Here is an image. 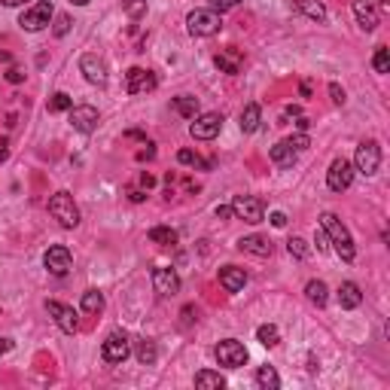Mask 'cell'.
Listing matches in <instances>:
<instances>
[{
  "label": "cell",
  "instance_id": "cell-21",
  "mask_svg": "<svg viewBox=\"0 0 390 390\" xmlns=\"http://www.w3.org/2000/svg\"><path fill=\"white\" fill-rule=\"evenodd\" d=\"M336 299H338V305H342L345 311H354V308H360V302H363V290H360V283L345 281L342 287H338Z\"/></svg>",
  "mask_w": 390,
  "mask_h": 390
},
{
  "label": "cell",
  "instance_id": "cell-24",
  "mask_svg": "<svg viewBox=\"0 0 390 390\" xmlns=\"http://www.w3.org/2000/svg\"><path fill=\"white\" fill-rule=\"evenodd\" d=\"M296 12L308 16L311 22H326V6L321 0H296Z\"/></svg>",
  "mask_w": 390,
  "mask_h": 390
},
{
  "label": "cell",
  "instance_id": "cell-10",
  "mask_svg": "<svg viewBox=\"0 0 390 390\" xmlns=\"http://www.w3.org/2000/svg\"><path fill=\"white\" fill-rule=\"evenodd\" d=\"M219 131H223V113H202V116H195V122L189 125V134H193L195 140H214Z\"/></svg>",
  "mask_w": 390,
  "mask_h": 390
},
{
  "label": "cell",
  "instance_id": "cell-43",
  "mask_svg": "<svg viewBox=\"0 0 390 390\" xmlns=\"http://www.w3.org/2000/svg\"><path fill=\"white\" fill-rule=\"evenodd\" d=\"M232 217H235L232 204H219V208H217V219H232Z\"/></svg>",
  "mask_w": 390,
  "mask_h": 390
},
{
  "label": "cell",
  "instance_id": "cell-48",
  "mask_svg": "<svg viewBox=\"0 0 390 390\" xmlns=\"http://www.w3.org/2000/svg\"><path fill=\"white\" fill-rule=\"evenodd\" d=\"M129 198H131V202H144V193H140V189H131V193H129Z\"/></svg>",
  "mask_w": 390,
  "mask_h": 390
},
{
  "label": "cell",
  "instance_id": "cell-41",
  "mask_svg": "<svg viewBox=\"0 0 390 390\" xmlns=\"http://www.w3.org/2000/svg\"><path fill=\"white\" fill-rule=\"evenodd\" d=\"M235 6H238V0H217V3H214V12H219V16H223L226 10H235Z\"/></svg>",
  "mask_w": 390,
  "mask_h": 390
},
{
  "label": "cell",
  "instance_id": "cell-33",
  "mask_svg": "<svg viewBox=\"0 0 390 390\" xmlns=\"http://www.w3.org/2000/svg\"><path fill=\"white\" fill-rule=\"evenodd\" d=\"M74 107V98L67 95V91H55L52 98H49V113H67Z\"/></svg>",
  "mask_w": 390,
  "mask_h": 390
},
{
  "label": "cell",
  "instance_id": "cell-12",
  "mask_svg": "<svg viewBox=\"0 0 390 390\" xmlns=\"http://www.w3.org/2000/svg\"><path fill=\"white\" fill-rule=\"evenodd\" d=\"M351 183H354V165L347 159H336L329 165V171H326V186L332 193H345Z\"/></svg>",
  "mask_w": 390,
  "mask_h": 390
},
{
  "label": "cell",
  "instance_id": "cell-3",
  "mask_svg": "<svg viewBox=\"0 0 390 390\" xmlns=\"http://www.w3.org/2000/svg\"><path fill=\"white\" fill-rule=\"evenodd\" d=\"M186 28L193 37H214V34H219V28H223V16L214 10H193L186 16Z\"/></svg>",
  "mask_w": 390,
  "mask_h": 390
},
{
  "label": "cell",
  "instance_id": "cell-25",
  "mask_svg": "<svg viewBox=\"0 0 390 390\" xmlns=\"http://www.w3.org/2000/svg\"><path fill=\"white\" fill-rule=\"evenodd\" d=\"M195 387L198 390H223L226 387V378L219 372H210V369H202L195 375Z\"/></svg>",
  "mask_w": 390,
  "mask_h": 390
},
{
  "label": "cell",
  "instance_id": "cell-23",
  "mask_svg": "<svg viewBox=\"0 0 390 390\" xmlns=\"http://www.w3.org/2000/svg\"><path fill=\"white\" fill-rule=\"evenodd\" d=\"M259 122H262V107L259 104H247V107L241 110V131L253 134L259 129Z\"/></svg>",
  "mask_w": 390,
  "mask_h": 390
},
{
  "label": "cell",
  "instance_id": "cell-8",
  "mask_svg": "<svg viewBox=\"0 0 390 390\" xmlns=\"http://www.w3.org/2000/svg\"><path fill=\"white\" fill-rule=\"evenodd\" d=\"M101 357L107 360V363H113V366L125 363V360L131 357L129 336H125V332H110V336L104 338V345H101Z\"/></svg>",
  "mask_w": 390,
  "mask_h": 390
},
{
  "label": "cell",
  "instance_id": "cell-34",
  "mask_svg": "<svg viewBox=\"0 0 390 390\" xmlns=\"http://www.w3.org/2000/svg\"><path fill=\"white\" fill-rule=\"evenodd\" d=\"M372 67H375V74H390V49H387V46H378V49H375Z\"/></svg>",
  "mask_w": 390,
  "mask_h": 390
},
{
  "label": "cell",
  "instance_id": "cell-39",
  "mask_svg": "<svg viewBox=\"0 0 390 390\" xmlns=\"http://www.w3.org/2000/svg\"><path fill=\"white\" fill-rule=\"evenodd\" d=\"M329 95H332V104H338V107H342V104L347 101V95H345V89L338 86V83H329Z\"/></svg>",
  "mask_w": 390,
  "mask_h": 390
},
{
  "label": "cell",
  "instance_id": "cell-14",
  "mask_svg": "<svg viewBox=\"0 0 390 390\" xmlns=\"http://www.w3.org/2000/svg\"><path fill=\"white\" fill-rule=\"evenodd\" d=\"M155 86H159V80H155L153 70L131 67L129 74H125V91H129V95H147V91H153Z\"/></svg>",
  "mask_w": 390,
  "mask_h": 390
},
{
  "label": "cell",
  "instance_id": "cell-49",
  "mask_svg": "<svg viewBox=\"0 0 390 390\" xmlns=\"http://www.w3.org/2000/svg\"><path fill=\"white\" fill-rule=\"evenodd\" d=\"M28 0H0V6H25Z\"/></svg>",
  "mask_w": 390,
  "mask_h": 390
},
{
  "label": "cell",
  "instance_id": "cell-6",
  "mask_svg": "<svg viewBox=\"0 0 390 390\" xmlns=\"http://www.w3.org/2000/svg\"><path fill=\"white\" fill-rule=\"evenodd\" d=\"M214 357L219 366L226 369H241L247 363V347L238 342V338H223L217 347H214Z\"/></svg>",
  "mask_w": 390,
  "mask_h": 390
},
{
  "label": "cell",
  "instance_id": "cell-45",
  "mask_svg": "<svg viewBox=\"0 0 390 390\" xmlns=\"http://www.w3.org/2000/svg\"><path fill=\"white\" fill-rule=\"evenodd\" d=\"M140 183L150 189V186H155V177H153V174H140Z\"/></svg>",
  "mask_w": 390,
  "mask_h": 390
},
{
  "label": "cell",
  "instance_id": "cell-30",
  "mask_svg": "<svg viewBox=\"0 0 390 390\" xmlns=\"http://www.w3.org/2000/svg\"><path fill=\"white\" fill-rule=\"evenodd\" d=\"M257 384H259L262 390H278V387H281V378H278V372H274L272 366H259Z\"/></svg>",
  "mask_w": 390,
  "mask_h": 390
},
{
  "label": "cell",
  "instance_id": "cell-31",
  "mask_svg": "<svg viewBox=\"0 0 390 390\" xmlns=\"http://www.w3.org/2000/svg\"><path fill=\"white\" fill-rule=\"evenodd\" d=\"M257 338H259V345L274 347V345L281 342V332H278V326H274V323H262L259 329H257Z\"/></svg>",
  "mask_w": 390,
  "mask_h": 390
},
{
  "label": "cell",
  "instance_id": "cell-50",
  "mask_svg": "<svg viewBox=\"0 0 390 390\" xmlns=\"http://www.w3.org/2000/svg\"><path fill=\"white\" fill-rule=\"evenodd\" d=\"M74 6H86V3H91V0H70Z\"/></svg>",
  "mask_w": 390,
  "mask_h": 390
},
{
  "label": "cell",
  "instance_id": "cell-35",
  "mask_svg": "<svg viewBox=\"0 0 390 390\" xmlns=\"http://www.w3.org/2000/svg\"><path fill=\"white\" fill-rule=\"evenodd\" d=\"M287 250H290V257H296V259H308V257H311L308 241H305V238H296V235L287 241Z\"/></svg>",
  "mask_w": 390,
  "mask_h": 390
},
{
  "label": "cell",
  "instance_id": "cell-40",
  "mask_svg": "<svg viewBox=\"0 0 390 390\" xmlns=\"http://www.w3.org/2000/svg\"><path fill=\"white\" fill-rule=\"evenodd\" d=\"M25 80V74H22V70H19V67H10V70H6V83H12V86H19V83H22Z\"/></svg>",
  "mask_w": 390,
  "mask_h": 390
},
{
  "label": "cell",
  "instance_id": "cell-11",
  "mask_svg": "<svg viewBox=\"0 0 390 390\" xmlns=\"http://www.w3.org/2000/svg\"><path fill=\"white\" fill-rule=\"evenodd\" d=\"M354 19L366 34H372L381 22V3L378 0H354Z\"/></svg>",
  "mask_w": 390,
  "mask_h": 390
},
{
  "label": "cell",
  "instance_id": "cell-13",
  "mask_svg": "<svg viewBox=\"0 0 390 390\" xmlns=\"http://www.w3.org/2000/svg\"><path fill=\"white\" fill-rule=\"evenodd\" d=\"M80 74L86 76L91 86H107L110 74H107V61L101 58V55H83L80 58Z\"/></svg>",
  "mask_w": 390,
  "mask_h": 390
},
{
  "label": "cell",
  "instance_id": "cell-28",
  "mask_svg": "<svg viewBox=\"0 0 390 390\" xmlns=\"http://www.w3.org/2000/svg\"><path fill=\"white\" fill-rule=\"evenodd\" d=\"M150 241L159 247H174L177 244V232L171 229V226H155V229H150Z\"/></svg>",
  "mask_w": 390,
  "mask_h": 390
},
{
  "label": "cell",
  "instance_id": "cell-7",
  "mask_svg": "<svg viewBox=\"0 0 390 390\" xmlns=\"http://www.w3.org/2000/svg\"><path fill=\"white\" fill-rule=\"evenodd\" d=\"M232 210H235L238 219H244V223H250V226H257L266 219V202L257 195H235Z\"/></svg>",
  "mask_w": 390,
  "mask_h": 390
},
{
  "label": "cell",
  "instance_id": "cell-5",
  "mask_svg": "<svg viewBox=\"0 0 390 390\" xmlns=\"http://www.w3.org/2000/svg\"><path fill=\"white\" fill-rule=\"evenodd\" d=\"M381 168V147L378 140H363L357 147V155H354V171H360L363 177H375Z\"/></svg>",
  "mask_w": 390,
  "mask_h": 390
},
{
  "label": "cell",
  "instance_id": "cell-22",
  "mask_svg": "<svg viewBox=\"0 0 390 390\" xmlns=\"http://www.w3.org/2000/svg\"><path fill=\"white\" fill-rule=\"evenodd\" d=\"M268 159H272L278 168H293V165H296V159H299V153L293 150V144H290V140H281V144H274V147H272Z\"/></svg>",
  "mask_w": 390,
  "mask_h": 390
},
{
  "label": "cell",
  "instance_id": "cell-37",
  "mask_svg": "<svg viewBox=\"0 0 390 390\" xmlns=\"http://www.w3.org/2000/svg\"><path fill=\"white\" fill-rule=\"evenodd\" d=\"M67 31H70V16H55V28H52L55 37H65Z\"/></svg>",
  "mask_w": 390,
  "mask_h": 390
},
{
  "label": "cell",
  "instance_id": "cell-20",
  "mask_svg": "<svg viewBox=\"0 0 390 390\" xmlns=\"http://www.w3.org/2000/svg\"><path fill=\"white\" fill-rule=\"evenodd\" d=\"M219 283H223L226 293H241L247 283V272L238 266H223L219 268Z\"/></svg>",
  "mask_w": 390,
  "mask_h": 390
},
{
  "label": "cell",
  "instance_id": "cell-46",
  "mask_svg": "<svg viewBox=\"0 0 390 390\" xmlns=\"http://www.w3.org/2000/svg\"><path fill=\"white\" fill-rule=\"evenodd\" d=\"M296 125H299V131H308L311 119H305V116H296Z\"/></svg>",
  "mask_w": 390,
  "mask_h": 390
},
{
  "label": "cell",
  "instance_id": "cell-27",
  "mask_svg": "<svg viewBox=\"0 0 390 390\" xmlns=\"http://www.w3.org/2000/svg\"><path fill=\"white\" fill-rule=\"evenodd\" d=\"M171 107L180 113L183 119H195V116H198V98H193V95H180V98H174V101H171Z\"/></svg>",
  "mask_w": 390,
  "mask_h": 390
},
{
  "label": "cell",
  "instance_id": "cell-19",
  "mask_svg": "<svg viewBox=\"0 0 390 390\" xmlns=\"http://www.w3.org/2000/svg\"><path fill=\"white\" fill-rule=\"evenodd\" d=\"M238 250L241 253H253V257H272L274 244L266 235H244V238H238Z\"/></svg>",
  "mask_w": 390,
  "mask_h": 390
},
{
  "label": "cell",
  "instance_id": "cell-38",
  "mask_svg": "<svg viewBox=\"0 0 390 390\" xmlns=\"http://www.w3.org/2000/svg\"><path fill=\"white\" fill-rule=\"evenodd\" d=\"M177 162H180V165H202L198 153H193V150H180L177 153Z\"/></svg>",
  "mask_w": 390,
  "mask_h": 390
},
{
  "label": "cell",
  "instance_id": "cell-47",
  "mask_svg": "<svg viewBox=\"0 0 390 390\" xmlns=\"http://www.w3.org/2000/svg\"><path fill=\"white\" fill-rule=\"evenodd\" d=\"M10 347H12V342H10V338H3V336H0V357H3V354L10 351Z\"/></svg>",
  "mask_w": 390,
  "mask_h": 390
},
{
  "label": "cell",
  "instance_id": "cell-32",
  "mask_svg": "<svg viewBox=\"0 0 390 390\" xmlns=\"http://www.w3.org/2000/svg\"><path fill=\"white\" fill-rule=\"evenodd\" d=\"M134 354H138V360H140L144 366H153V363H155V357H159V351H155V342H150V338H144V342L138 345V351H134Z\"/></svg>",
  "mask_w": 390,
  "mask_h": 390
},
{
  "label": "cell",
  "instance_id": "cell-15",
  "mask_svg": "<svg viewBox=\"0 0 390 390\" xmlns=\"http://www.w3.org/2000/svg\"><path fill=\"white\" fill-rule=\"evenodd\" d=\"M67 119H70V125H74L80 134H91V131L98 129V122H101L98 110L89 107V104H83V107H70L67 110Z\"/></svg>",
  "mask_w": 390,
  "mask_h": 390
},
{
  "label": "cell",
  "instance_id": "cell-18",
  "mask_svg": "<svg viewBox=\"0 0 390 390\" xmlns=\"http://www.w3.org/2000/svg\"><path fill=\"white\" fill-rule=\"evenodd\" d=\"M214 65L223 70V74H241V67H244V55L238 52L235 46H229V49H219V52L214 55Z\"/></svg>",
  "mask_w": 390,
  "mask_h": 390
},
{
  "label": "cell",
  "instance_id": "cell-36",
  "mask_svg": "<svg viewBox=\"0 0 390 390\" xmlns=\"http://www.w3.org/2000/svg\"><path fill=\"white\" fill-rule=\"evenodd\" d=\"M122 10L131 22H138V19L147 16V0H122Z\"/></svg>",
  "mask_w": 390,
  "mask_h": 390
},
{
  "label": "cell",
  "instance_id": "cell-44",
  "mask_svg": "<svg viewBox=\"0 0 390 390\" xmlns=\"http://www.w3.org/2000/svg\"><path fill=\"white\" fill-rule=\"evenodd\" d=\"M268 219H272L274 229H283V226H287V214H281V210H274V214L268 217Z\"/></svg>",
  "mask_w": 390,
  "mask_h": 390
},
{
  "label": "cell",
  "instance_id": "cell-29",
  "mask_svg": "<svg viewBox=\"0 0 390 390\" xmlns=\"http://www.w3.org/2000/svg\"><path fill=\"white\" fill-rule=\"evenodd\" d=\"M104 296L98 293V290H86V293H83V311H86V314H101L104 311Z\"/></svg>",
  "mask_w": 390,
  "mask_h": 390
},
{
  "label": "cell",
  "instance_id": "cell-1",
  "mask_svg": "<svg viewBox=\"0 0 390 390\" xmlns=\"http://www.w3.org/2000/svg\"><path fill=\"white\" fill-rule=\"evenodd\" d=\"M321 229L326 232V238H329L332 250H336L345 262H354L357 247H354V238H351V232H347V226L342 223V219H338L336 214H323L321 217Z\"/></svg>",
  "mask_w": 390,
  "mask_h": 390
},
{
  "label": "cell",
  "instance_id": "cell-16",
  "mask_svg": "<svg viewBox=\"0 0 390 390\" xmlns=\"http://www.w3.org/2000/svg\"><path fill=\"white\" fill-rule=\"evenodd\" d=\"M46 311H49V317H55L58 329H61V332H67V336H74V332L80 329L76 311L70 308V305H65V302H46Z\"/></svg>",
  "mask_w": 390,
  "mask_h": 390
},
{
  "label": "cell",
  "instance_id": "cell-4",
  "mask_svg": "<svg viewBox=\"0 0 390 390\" xmlns=\"http://www.w3.org/2000/svg\"><path fill=\"white\" fill-rule=\"evenodd\" d=\"M55 19V6L49 3V0H37V3H31L28 10L22 12V19H19V25L25 28V31L37 34L43 31V28H49V22Z\"/></svg>",
  "mask_w": 390,
  "mask_h": 390
},
{
  "label": "cell",
  "instance_id": "cell-26",
  "mask_svg": "<svg viewBox=\"0 0 390 390\" xmlns=\"http://www.w3.org/2000/svg\"><path fill=\"white\" fill-rule=\"evenodd\" d=\"M305 296H308V302L317 305V308H323V305L329 302V290H326L323 281H308L305 283Z\"/></svg>",
  "mask_w": 390,
  "mask_h": 390
},
{
  "label": "cell",
  "instance_id": "cell-9",
  "mask_svg": "<svg viewBox=\"0 0 390 390\" xmlns=\"http://www.w3.org/2000/svg\"><path fill=\"white\" fill-rule=\"evenodd\" d=\"M43 266L49 268V274L65 278L70 268H74V253H70V247H65V244H52L43 253Z\"/></svg>",
  "mask_w": 390,
  "mask_h": 390
},
{
  "label": "cell",
  "instance_id": "cell-42",
  "mask_svg": "<svg viewBox=\"0 0 390 390\" xmlns=\"http://www.w3.org/2000/svg\"><path fill=\"white\" fill-rule=\"evenodd\" d=\"M314 241H317V250H329V238H326V232L323 229H317V235H314Z\"/></svg>",
  "mask_w": 390,
  "mask_h": 390
},
{
  "label": "cell",
  "instance_id": "cell-2",
  "mask_svg": "<svg viewBox=\"0 0 390 390\" xmlns=\"http://www.w3.org/2000/svg\"><path fill=\"white\" fill-rule=\"evenodd\" d=\"M49 214L58 219V226H65V229H76L80 226V208H76L74 195L65 193V189L49 198Z\"/></svg>",
  "mask_w": 390,
  "mask_h": 390
},
{
  "label": "cell",
  "instance_id": "cell-17",
  "mask_svg": "<svg viewBox=\"0 0 390 390\" xmlns=\"http://www.w3.org/2000/svg\"><path fill=\"white\" fill-rule=\"evenodd\" d=\"M153 290L159 296H177L180 293V278H177V272L174 268H168V266H159V268H153Z\"/></svg>",
  "mask_w": 390,
  "mask_h": 390
}]
</instances>
